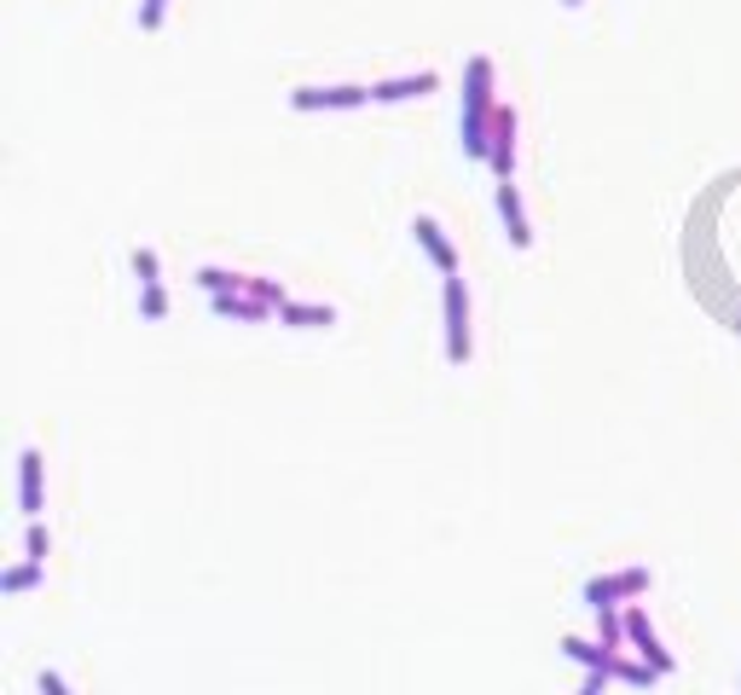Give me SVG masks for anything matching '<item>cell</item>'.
<instances>
[{"instance_id":"obj_1","label":"cell","mask_w":741,"mask_h":695,"mask_svg":"<svg viewBox=\"0 0 741 695\" xmlns=\"http://www.w3.org/2000/svg\"><path fill=\"white\" fill-rule=\"evenodd\" d=\"M493 145V59H470L464 70V151L470 157H487Z\"/></svg>"},{"instance_id":"obj_2","label":"cell","mask_w":741,"mask_h":695,"mask_svg":"<svg viewBox=\"0 0 741 695\" xmlns=\"http://www.w3.org/2000/svg\"><path fill=\"white\" fill-rule=\"evenodd\" d=\"M446 359L464 366L470 359V296H464V278L446 273Z\"/></svg>"},{"instance_id":"obj_3","label":"cell","mask_w":741,"mask_h":695,"mask_svg":"<svg viewBox=\"0 0 741 695\" xmlns=\"http://www.w3.org/2000/svg\"><path fill=\"white\" fill-rule=\"evenodd\" d=\"M290 105L296 111H360V105H371V88H360V82H348V88H296Z\"/></svg>"},{"instance_id":"obj_4","label":"cell","mask_w":741,"mask_h":695,"mask_svg":"<svg viewBox=\"0 0 741 695\" xmlns=\"http://www.w3.org/2000/svg\"><path fill=\"white\" fill-rule=\"evenodd\" d=\"M649 591V569H626V574H608V580H591L585 585V603L591 609H615V603H626V597H644Z\"/></svg>"},{"instance_id":"obj_5","label":"cell","mask_w":741,"mask_h":695,"mask_svg":"<svg viewBox=\"0 0 741 695\" xmlns=\"http://www.w3.org/2000/svg\"><path fill=\"white\" fill-rule=\"evenodd\" d=\"M487 163L498 180H510V168H516V111L510 105H493V145H487Z\"/></svg>"},{"instance_id":"obj_6","label":"cell","mask_w":741,"mask_h":695,"mask_svg":"<svg viewBox=\"0 0 741 695\" xmlns=\"http://www.w3.org/2000/svg\"><path fill=\"white\" fill-rule=\"evenodd\" d=\"M626 637L637 643V655H644V661L655 666V673H660V678H667V673H672V655H667V650H660V637H655V626H649V614H644V609H631V614H626Z\"/></svg>"},{"instance_id":"obj_7","label":"cell","mask_w":741,"mask_h":695,"mask_svg":"<svg viewBox=\"0 0 741 695\" xmlns=\"http://www.w3.org/2000/svg\"><path fill=\"white\" fill-rule=\"evenodd\" d=\"M209 307H215L220 319H249V325H261L267 314H278V307H272V301H261L255 290H226V296H209Z\"/></svg>"},{"instance_id":"obj_8","label":"cell","mask_w":741,"mask_h":695,"mask_svg":"<svg viewBox=\"0 0 741 695\" xmlns=\"http://www.w3.org/2000/svg\"><path fill=\"white\" fill-rule=\"evenodd\" d=\"M434 88H441V75L423 70V75H394V82H377L371 99H377V105H400V99H423V93H434Z\"/></svg>"},{"instance_id":"obj_9","label":"cell","mask_w":741,"mask_h":695,"mask_svg":"<svg viewBox=\"0 0 741 695\" xmlns=\"http://www.w3.org/2000/svg\"><path fill=\"white\" fill-rule=\"evenodd\" d=\"M412 238H418V244L429 249V262H434V267H441V273H457V249L446 244V232H441V226H434L429 215H418V221H412Z\"/></svg>"},{"instance_id":"obj_10","label":"cell","mask_w":741,"mask_h":695,"mask_svg":"<svg viewBox=\"0 0 741 695\" xmlns=\"http://www.w3.org/2000/svg\"><path fill=\"white\" fill-rule=\"evenodd\" d=\"M498 215H504V226H510V244L527 249V244H533V232H527V209H522V192L510 186V180H498Z\"/></svg>"},{"instance_id":"obj_11","label":"cell","mask_w":741,"mask_h":695,"mask_svg":"<svg viewBox=\"0 0 741 695\" xmlns=\"http://www.w3.org/2000/svg\"><path fill=\"white\" fill-rule=\"evenodd\" d=\"M18 493H23V517H41V452L35 447L18 452Z\"/></svg>"},{"instance_id":"obj_12","label":"cell","mask_w":741,"mask_h":695,"mask_svg":"<svg viewBox=\"0 0 741 695\" xmlns=\"http://www.w3.org/2000/svg\"><path fill=\"white\" fill-rule=\"evenodd\" d=\"M278 319H285V325H301V330L337 325V314H330V307H301V301H285V307H278Z\"/></svg>"},{"instance_id":"obj_13","label":"cell","mask_w":741,"mask_h":695,"mask_svg":"<svg viewBox=\"0 0 741 695\" xmlns=\"http://www.w3.org/2000/svg\"><path fill=\"white\" fill-rule=\"evenodd\" d=\"M562 655H574V661H585V666H608V661H615V650H608V643H585V637H562Z\"/></svg>"},{"instance_id":"obj_14","label":"cell","mask_w":741,"mask_h":695,"mask_svg":"<svg viewBox=\"0 0 741 695\" xmlns=\"http://www.w3.org/2000/svg\"><path fill=\"white\" fill-rule=\"evenodd\" d=\"M197 285L209 290V296H226V290H249V278L244 273H226V267H203Z\"/></svg>"},{"instance_id":"obj_15","label":"cell","mask_w":741,"mask_h":695,"mask_svg":"<svg viewBox=\"0 0 741 695\" xmlns=\"http://www.w3.org/2000/svg\"><path fill=\"white\" fill-rule=\"evenodd\" d=\"M608 673H615L620 684H655V678H660V673H655L649 661H620V655L608 661Z\"/></svg>"},{"instance_id":"obj_16","label":"cell","mask_w":741,"mask_h":695,"mask_svg":"<svg viewBox=\"0 0 741 695\" xmlns=\"http://www.w3.org/2000/svg\"><path fill=\"white\" fill-rule=\"evenodd\" d=\"M41 569H47V562H23V569H7V574H0V591H30V585H41Z\"/></svg>"},{"instance_id":"obj_17","label":"cell","mask_w":741,"mask_h":695,"mask_svg":"<svg viewBox=\"0 0 741 695\" xmlns=\"http://www.w3.org/2000/svg\"><path fill=\"white\" fill-rule=\"evenodd\" d=\"M140 314L157 325V319H168V296H163V285H140Z\"/></svg>"},{"instance_id":"obj_18","label":"cell","mask_w":741,"mask_h":695,"mask_svg":"<svg viewBox=\"0 0 741 695\" xmlns=\"http://www.w3.org/2000/svg\"><path fill=\"white\" fill-rule=\"evenodd\" d=\"M597 632H603V643H608V650H620L626 621H615V614H608V603H603V609H597Z\"/></svg>"},{"instance_id":"obj_19","label":"cell","mask_w":741,"mask_h":695,"mask_svg":"<svg viewBox=\"0 0 741 695\" xmlns=\"http://www.w3.org/2000/svg\"><path fill=\"white\" fill-rule=\"evenodd\" d=\"M23 545H30V556H35V562H47V551H53V539H47L41 517H30V533H23Z\"/></svg>"},{"instance_id":"obj_20","label":"cell","mask_w":741,"mask_h":695,"mask_svg":"<svg viewBox=\"0 0 741 695\" xmlns=\"http://www.w3.org/2000/svg\"><path fill=\"white\" fill-rule=\"evenodd\" d=\"M249 290L261 296V301H272V307H285V301H290V290H285V285H272V278H249Z\"/></svg>"},{"instance_id":"obj_21","label":"cell","mask_w":741,"mask_h":695,"mask_svg":"<svg viewBox=\"0 0 741 695\" xmlns=\"http://www.w3.org/2000/svg\"><path fill=\"white\" fill-rule=\"evenodd\" d=\"M134 273L140 285H157V249H134Z\"/></svg>"},{"instance_id":"obj_22","label":"cell","mask_w":741,"mask_h":695,"mask_svg":"<svg viewBox=\"0 0 741 695\" xmlns=\"http://www.w3.org/2000/svg\"><path fill=\"white\" fill-rule=\"evenodd\" d=\"M163 12H168V0H145V7H140V30H157Z\"/></svg>"},{"instance_id":"obj_23","label":"cell","mask_w":741,"mask_h":695,"mask_svg":"<svg viewBox=\"0 0 741 695\" xmlns=\"http://www.w3.org/2000/svg\"><path fill=\"white\" fill-rule=\"evenodd\" d=\"M562 7H579V0H562Z\"/></svg>"},{"instance_id":"obj_24","label":"cell","mask_w":741,"mask_h":695,"mask_svg":"<svg viewBox=\"0 0 741 695\" xmlns=\"http://www.w3.org/2000/svg\"><path fill=\"white\" fill-rule=\"evenodd\" d=\"M735 330H741V325H735Z\"/></svg>"}]
</instances>
